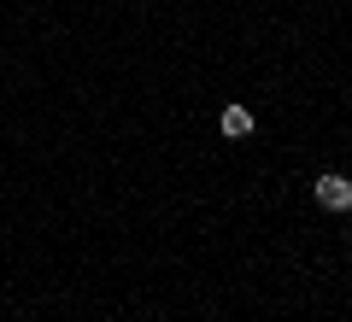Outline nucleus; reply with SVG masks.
Wrapping results in <instances>:
<instances>
[{
    "instance_id": "f257e3e1",
    "label": "nucleus",
    "mask_w": 352,
    "mask_h": 322,
    "mask_svg": "<svg viewBox=\"0 0 352 322\" xmlns=\"http://www.w3.org/2000/svg\"><path fill=\"white\" fill-rule=\"evenodd\" d=\"M311 199H317L323 211H352V182H346L340 170H323V176L311 182Z\"/></svg>"
},
{
    "instance_id": "f03ea898",
    "label": "nucleus",
    "mask_w": 352,
    "mask_h": 322,
    "mask_svg": "<svg viewBox=\"0 0 352 322\" xmlns=\"http://www.w3.org/2000/svg\"><path fill=\"white\" fill-rule=\"evenodd\" d=\"M217 124H223L229 141H247V135H252V112H247V106H223V117H217Z\"/></svg>"
}]
</instances>
